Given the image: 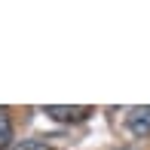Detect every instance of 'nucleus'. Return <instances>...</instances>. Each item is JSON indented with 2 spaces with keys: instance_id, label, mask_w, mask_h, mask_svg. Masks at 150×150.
I'll return each mask as SVG.
<instances>
[{
  "instance_id": "f257e3e1",
  "label": "nucleus",
  "mask_w": 150,
  "mask_h": 150,
  "mask_svg": "<svg viewBox=\"0 0 150 150\" xmlns=\"http://www.w3.org/2000/svg\"><path fill=\"white\" fill-rule=\"evenodd\" d=\"M126 126L135 138H150V107H132L126 117Z\"/></svg>"
},
{
  "instance_id": "f03ea898",
  "label": "nucleus",
  "mask_w": 150,
  "mask_h": 150,
  "mask_svg": "<svg viewBox=\"0 0 150 150\" xmlns=\"http://www.w3.org/2000/svg\"><path fill=\"white\" fill-rule=\"evenodd\" d=\"M43 113H49V117L58 120V122H77V120L89 117V107H58V104H52V107H46Z\"/></svg>"
},
{
  "instance_id": "7ed1b4c3",
  "label": "nucleus",
  "mask_w": 150,
  "mask_h": 150,
  "mask_svg": "<svg viewBox=\"0 0 150 150\" xmlns=\"http://www.w3.org/2000/svg\"><path fill=\"white\" fill-rule=\"evenodd\" d=\"M12 141V120H9V113L0 107V147H6Z\"/></svg>"
},
{
  "instance_id": "20e7f679",
  "label": "nucleus",
  "mask_w": 150,
  "mask_h": 150,
  "mask_svg": "<svg viewBox=\"0 0 150 150\" xmlns=\"http://www.w3.org/2000/svg\"><path fill=\"white\" fill-rule=\"evenodd\" d=\"M16 150H52V147L46 144V141H22Z\"/></svg>"
},
{
  "instance_id": "39448f33",
  "label": "nucleus",
  "mask_w": 150,
  "mask_h": 150,
  "mask_svg": "<svg viewBox=\"0 0 150 150\" xmlns=\"http://www.w3.org/2000/svg\"><path fill=\"white\" fill-rule=\"evenodd\" d=\"M120 150H138V147H120Z\"/></svg>"
}]
</instances>
